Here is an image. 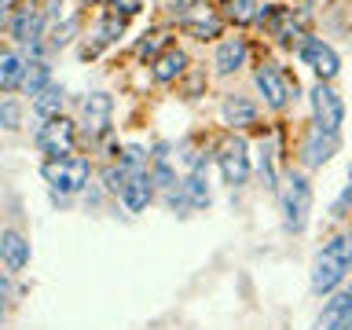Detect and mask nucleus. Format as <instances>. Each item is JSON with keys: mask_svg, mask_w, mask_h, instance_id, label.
Listing matches in <instances>:
<instances>
[{"mask_svg": "<svg viewBox=\"0 0 352 330\" xmlns=\"http://www.w3.org/2000/svg\"><path fill=\"white\" fill-rule=\"evenodd\" d=\"M349 275H352V250H349V231H345V235H334L323 250L316 253L308 283H312L316 297H330Z\"/></svg>", "mask_w": 352, "mask_h": 330, "instance_id": "obj_1", "label": "nucleus"}, {"mask_svg": "<svg viewBox=\"0 0 352 330\" xmlns=\"http://www.w3.org/2000/svg\"><path fill=\"white\" fill-rule=\"evenodd\" d=\"M279 206H283V228L290 235H301L308 228V217H312V184H308L305 173H294L286 176L283 191H279Z\"/></svg>", "mask_w": 352, "mask_h": 330, "instance_id": "obj_2", "label": "nucleus"}, {"mask_svg": "<svg viewBox=\"0 0 352 330\" xmlns=\"http://www.w3.org/2000/svg\"><path fill=\"white\" fill-rule=\"evenodd\" d=\"M41 176H44V184L52 187L55 198H70L77 191H85L88 176H92V165H88V158H81V154H74V158H48L41 165Z\"/></svg>", "mask_w": 352, "mask_h": 330, "instance_id": "obj_3", "label": "nucleus"}, {"mask_svg": "<svg viewBox=\"0 0 352 330\" xmlns=\"http://www.w3.org/2000/svg\"><path fill=\"white\" fill-rule=\"evenodd\" d=\"M253 85H257V92L264 96V103L272 110H286L290 99L297 96V81H290V77L283 74V66L268 63V59L253 66Z\"/></svg>", "mask_w": 352, "mask_h": 330, "instance_id": "obj_4", "label": "nucleus"}, {"mask_svg": "<svg viewBox=\"0 0 352 330\" xmlns=\"http://www.w3.org/2000/svg\"><path fill=\"white\" fill-rule=\"evenodd\" d=\"M33 143H37L41 154L48 158H74V143H77V125L70 118H48L41 121L37 132H33Z\"/></svg>", "mask_w": 352, "mask_h": 330, "instance_id": "obj_5", "label": "nucleus"}, {"mask_svg": "<svg viewBox=\"0 0 352 330\" xmlns=\"http://www.w3.org/2000/svg\"><path fill=\"white\" fill-rule=\"evenodd\" d=\"M217 169H220V176H224V184H231V187H242L250 180V147H246V140H242L239 132H231V136L220 140Z\"/></svg>", "mask_w": 352, "mask_h": 330, "instance_id": "obj_6", "label": "nucleus"}, {"mask_svg": "<svg viewBox=\"0 0 352 330\" xmlns=\"http://www.w3.org/2000/svg\"><path fill=\"white\" fill-rule=\"evenodd\" d=\"M44 26H48V15L37 8V4H26L22 11L8 19V37L19 44V48H26V59L30 55L41 52V37H44Z\"/></svg>", "mask_w": 352, "mask_h": 330, "instance_id": "obj_7", "label": "nucleus"}, {"mask_svg": "<svg viewBox=\"0 0 352 330\" xmlns=\"http://www.w3.org/2000/svg\"><path fill=\"white\" fill-rule=\"evenodd\" d=\"M312 125L327 129V132H341V125H345V103H341V96L330 88V81H316L312 88Z\"/></svg>", "mask_w": 352, "mask_h": 330, "instance_id": "obj_8", "label": "nucleus"}, {"mask_svg": "<svg viewBox=\"0 0 352 330\" xmlns=\"http://www.w3.org/2000/svg\"><path fill=\"white\" fill-rule=\"evenodd\" d=\"M297 55H301V59L312 66L319 81H334V77L341 74V55L330 48L323 37H305L301 48H297Z\"/></svg>", "mask_w": 352, "mask_h": 330, "instance_id": "obj_9", "label": "nucleus"}, {"mask_svg": "<svg viewBox=\"0 0 352 330\" xmlns=\"http://www.w3.org/2000/svg\"><path fill=\"white\" fill-rule=\"evenodd\" d=\"M220 118L231 132H242V129H253L261 125V107L253 103L250 96H239V92H228L220 99Z\"/></svg>", "mask_w": 352, "mask_h": 330, "instance_id": "obj_10", "label": "nucleus"}, {"mask_svg": "<svg viewBox=\"0 0 352 330\" xmlns=\"http://www.w3.org/2000/svg\"><path fill=\"white\" fill-rule=\"evenodd\" d=\"M110 118H114V99L107 92H88L81 99V125H85L88 136H107Z\"/></svg>", "mask_w": 352, "mask_h": 330, "instance_id": "obj_11", "label": "nucleus"}, {"mask_svg": "<svg viewBox=\"0 0 352 330\" xmlns=\"http://www.w3.org/2000/svg\"><path fill=\"white\" fill-rule=\"evenodd\" d=\"M334 151H338V136H334V132L312 125L305 132V140H301V165H305V169H319V165H327L330 158H334Z\"/></svg>", "mask_w": 352, "mask_h": 330, "instance_id": "obj_12", "label": "nucleus"}, {"mask_svg": "<svg viewBox=\"0 0 352 330\" xmlns=\"http://www.w3.org/2000/svg\"><path fill=\"white\" fill-rule=\"evenodd\" d=\"M349 319H352V290H341V294H330L323 301L312 330H341Z\"/></svg>", "mask_w": 352, "mask_h": 330, "instance_id": "obj_13", "label": "nucleus"}, {"mask_svg": "<svg viewBox=\"0 0 352 330\" xmlns=\"http://www.w3.org/2000/svg\"><path fill=\"white\" fill-rule=\"evenodd\" d=\"M0 261H4V272L8 275H19L30 264V242H26L22 231H15V228L0 231Z\"/></svg>", "mask_w": 352, "mask_h": 330, "instance_id": "obj_14", "label": "nucleus"}, {"mask_svg": "<svg viewBox=\"0 0 352 330\" xmlns=\"http://www.w3.org/2000/svg\"><path fill=\"white\" fill-rule=\"evenodd\" d=\"M246 55H250V44L246 37H228L217 44V55H213V66L220 77H231L235 70H242L246 66Z\"/></svg>", "mask_w": 352, "mask_h": 330, "instance_id": "obj_15", "label": "nucleus"}, {"mask_svg": "<svg viewBox=\"0 0 352 330\" xmlns=\"http://www.w3.org/2000/svg\"><path fill=\"white\" fill-rule=\"evenodd\" d=\"M187 52H180V48H169L165 55H158V59L151 63V77L158 85H176L180 77H187Z\"/></svg>", "mask_w": 352, "mask_h": 330, "instance_id": "obj_16", "label": "nucleus"}, {"mask_svg": "<svg viewBox=\"0 0 352 330\" xmlns=\"http://www.w3.org/2000/svg\"><path fill=\"white\" fill-rule=\"evenodd\" d=\"M118 198H121V206H125L129 213H143V209L151 206V198H154V180H151V173L132 176V180L125 184V191H121Z\"/></svg>", "mask_w": 352, "mask_h": 330, "instance_id": "obj_17", "label": "nucleus"}, {"mask_svg": "<svg viewBox=\"0 0 352 330\" xmlns=\"http://www.w3.org/2000/svg\"><path fill=\"white\" fill-rule=\"evenodd\" d=\"M26 66H30V59H22L15 48H4V55H0V88H4L8 96L15 92V88H22Z\"/></svg>", "mask_w": 352, "mask_h": 330, "instance_id": "obj_18", "label": "nucleus"}, {"mask_svg": "<svg viewBox=\"0 0 352 330\" xmlns=\"http://www.w3.org/2000/svg\"><path fill=\"white\" fill-rule=\"evenodd\" d=\"M264 0H224V19L235 22V26H250V22L264 19Z\"/></svg>", "mask_w": 352, "mask_h": 330, "instance_id": "obj_19", "label": "nucleus"}, {"mask_svg": "<svg viewBox=\"0 0 352 330\" xmlns=\"http://www.w3.org/2000/svg\"><path fill=\"white\" fill-rule=\"evenodd\" d=\"M63 103H66V88L63 85H48L44 92L33 99V114H37L41 121H48V118H59L63 114Z\"/></svg>", "mask_w": 352, "mask_h": 330, "instance_id": "obj_20", "label": "nucleus"}, {"mask_svg": "<svg viewBox=\"0 0 352 330\" xmlns=\"http://www.w3.org/2000/svg\"><path fill=\"white\" fill-rule=\"evenodd\" d=\"M48 85H52V66L44 63V59H30V66H26V81H22V92L37 99Z\"/></svg>", "mask_w": 352, "mask_h": 330, "instance_id": "obj_21", "label": "nucleus"}, {"mask_svg": "<svg viewBox=\"0 0 352 330\" xmlns=\"http://www.w3.org/2000/svg\"><path fill=\"white\" fill-rule=\"evenodd\" d=\"M169 52V30H151V33H143V41L136 44V55L140 59H158V55Z\"/></svg>", "mask_w": 352, "mask_h": 330, "instance_id": "obj_22", "label": "nucleus"}, {"mask_svg": "<svg viewBox=\"0 0 352 330\" xmlns=\"http://www.w3.org/2000/svg\"><path fill=\"white\" fill-rule=\"evenodd\" d=\"M220 26H224V22H220L217 15L213 19H187L184 22V33H187V37H195V41H217L220 37Z\"/></svg>", "mask_w": 352, "mask_h": 330, "instance_id": "obj_23", "label": "nucleus"}, {"mask_svg": "<svg viewBox=\"0 0 352 330\" xmlns=\"http://www.w3.org/2000/svg\"><path fill=\"white\" fill-rule=\"evenodd\" d=\"M257 173H261V180L268 191H279V173H275V158H272L268 143H261V151H257Z\"/></svg>", "mask_w": 352, "mask_h": 330, "instance_id": "obj_24", "label": "nucleus"}, {"mask_svg": "<svg viewBox=\"0 0 352 330\" xmlns=\"http://www.w3.org/2000/svg\"><path fill=\"white\" fill-rule=\"evenodd\" d=\"M151 180H154V187H158V191H173V187L184 184V180H176L169 158H165V162H151Z\"/></svg>", "mask_w": 352, "mask_h": 330, "instance_id": "obj_25", "label": "nucleus"}, {"mask_svg": "<svg viewBox=\"0 0 352 330\" xmlns=\"http://www.w3.org/2000/svg\"><path fill=\"white\" fill-rule=\"evenodd\" d=\"M209 85V77H206V70H187V81L180 85V92H184V99H198V92Z\"/></svg>", "mask_w": 352, "mask_h": 330, "instance_id": "obj_26", "label": "nucleus"}, {"mask_svg": "<svg viewBox=\"0 0 352 330\" xmlns=\"http://www.w3.org/2000/svg\"><path fill=\"white\" fill-rule=\"evenodd\" d=\"M0 125H4L8 132H15V129H19V103H15L11 96L0 99Z\"/></svg>", "mask_w": 352, "mask_h": 330, "instance_id": "obj_27", "label": "nucleus"}, {"mask_svg": "<svg viewBox=\"0 0 352 330\" xmlns=\"http://www.w3.org/2000/svg\"><path fill=\"white\" fill-rule=\"evenodd\" d=\"M334 217H338V220L352 217V173H349V184L341 187V195L334 198Z\"/></svg>", "mask_w": 352, "mask_h": 330, "instance_id": "obj_28", "label": "nucleus"}, {"mask_svg": "<svg viewBox=\"0 0 352 330\" xmlns=\"http://www.w3.org/2000/svg\"><path fill=\"white\" fill-rule=\"evenodd\" d=\"M121 8V15H132V11H140V0H114V11Z\"/></svg>", "mask_w": 352, "mask_h": 330, "instance_id": "obj_29", "label": "nucleus"}, {"mask_svg": "<svg viewBox=\"0 0 352 330\" xmlns=\"http://www.w3.org/2000/svg\"><path fill=\"white\" fill-rule=\"evenodd\" d=\"M0 11H4V15L11 19V15H15V0H0Z\"/></svg>", "mask_w": 352, "mask_h": 330, "instance_id": "obj_30", "label": "nucleus"}, {"mask_svg": "<svg viewBox=\"0 0 352 330\" xmlns=\"http://www.w3.org/2000/svg\"><path fill=\"white\" fill-rule=\"evenodd\" d=\"M341 330H352V319H349V323H345V327H341Z\"/></svg>", "mask_w": 352, "mask_h": 330, "instance_id": "obj_31", "label": "nucleus"}, {"mask_svg": "<svg viewBox=\"0 0 352 330\" xmlns=\"http://www.w3.org/2000/svg\"><path fill=\"white\" fill-rule=\"evenodd\" d=\"M349 290H352V283H349Z\"/></svg>", "mask_w": 352, "mask_h": 330, "instance_id": "obj_32", "label": "nucleus"}]
</instances>
